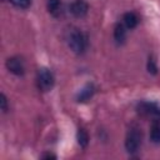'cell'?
Listing matches in <instances>:
<instances>
[{"mask_svg":"<svg viewBox=\"0 0 160 160\" xmlns=\"http://www.w3.org/2000/svg\"><path fill=\"white\" fill-rule=\"evenodd\" d=\"M68 45L76 54L84 52L85 49H86V45H88L86 35L82 31H80L79 29L69 30V32H68Z\"/></svg>","mask_w":160,"mask_h":160,"instance_id":"6da1fadb","label":"cell"},{"mask_svg":"<svg viewBox=\"0 0 160 160\" xmlns=\"http://www.w3.org/2000/svg\"><path fill=\"white\" fill-rule=\"evenodd\" d=\"M138 111L152 121H160V106L151 101H141L138 104Z\"/></svg>","mask_w":160,"mask_h":160,"instance_id":"7a4b0ae2","label":"cell"},{"mask_svg":"<svg viewBox=\"0 0 160 160\" xmlns=\"http://www.w3.org/2000/svg\"><path fill=\"white\" fill-rule=\"evenodd\" d=\"M54 75L52 72L49 70V69H40L38 71V76H36V84H38V88L39 90L46 92V91H50L54 86Z\"/></svg>","mask_w":160,"mask_h":160,"instance_id":"3957f363","label":"cell"},{"mask_svg":"<svg viewBox=\"0 0 160 160\" xmlns=\"http://www.w3.org/2000/svg\"><path fill=\"white\" fill-rule=\"evenodd\" d=\"M141 145V132L138 128H131L125 139V149L128 152L132 154L139 150Z\"/></svg>","mask_w":160,"mask_h":160,"instance_id":"277c9868","label":"cell"},{"mask_svg":"<svg viewBox=\"0 0 160 160\" xmlns=\"http://www.w3.org/2000/svg\"><path fill=\"white\" fill-rule=\"evenodd\" d=\"M6 68L10 72L20 76L25 72V65H24V61L18 58V56H12V58H9L6 60Z\"/></svg>","mask_w":160,"mask_h":160,"instance_id":"5b68a950","label":"cell"},{"mask_svg":"<svg viewBox=\"0 0 160 160\" xmlns=\"http://www.w3.org/2000/svg\"><path fill=\"white\" fill-rule=\"evenodd\" d=\"M88 10H89V5L85 0H75L70 5V12L75 18H84L88 14Z\"/></svg>","mask_w":160,"mask_h":160,"instance_id":"8992f818","label":"cell"},{"mask_svg":"<svg viewBox=\"0 0 160 160\" xmlns=\"http://www.w3.org/2000/svg\"><path fill=\"white\" fill-rule=\"evenodd\" d=\"M94 92H95V86H94L92 84H86V85L78 92L76 99H78V101H81V102L88 101V100L94 95Z\"/></svg>","mask_w":160,"mask_h":160,"instance_id":"52a82bcc","label":"cell"},{"mask_svg":"<svg viewBox=\"0 0 160 160\" xmlns=\"http://www.w3.org/2000/svg\"><path fill=\"white\" fill-rule=\"evenodd\" d=\"M46 8H48V11L55 18H59L62 14V5L60 0H48Z\"/></svg>","mask_w":160,"mask_h":160,"instance_id":"ba28073f","label":"cell"},{"mask_svg":"<svg viewBox=\"0 0 160 160\" xmlns=\"http://www.w3.org/2000/svg\"><path fill=\"white\" fill-rule=\"evenodd\" d=\"M122 22H124L125 28L134 29L139 22V18L135 12H125L124 16H122Z\"/></svg>","mask_w":160,"mask_h":160,"instance_id":"9c48e42d","label":"cell"},{"mask_svg":"<svg viewBox=\"0 0 160 160\" xmlns=\"http://www.w3.org/2000/svg\"><path fill=\"white\" fill-rule=\"evenodd\" d=\"M114 39L116 42L122 44L126 39V30L124 24H116L114 28Z\"/></svg>","mask_w":160,"mask_h":160,"instance_id":"30bf717a","label":"cell"},{"mask_svg":"<svg viewBox=\"0 0 160 160\" xmlns=\"http://www.w3.org/2000/svg\"><path fill=\"white\" fill-rule=\"evenodd\" d=\"M150 139L152 142H160V121H154L150 129Z\"/></svg>","mask_w":160,"mask_h":160,"instance_id":"8fae6325","label":"cell"},{"mask_svg":"<svg viewBox=\"0 0 160 160\" xmlns=\"http://www.w3.org/2000/svg\"><path fill=\"white\" fill-rule=\"evenodd\" d=\"M78 142L82 148H85L89 142V135L84 129H79V131H78Z\"/></svg>","mask_w":160,"mask_h":160,"instance_id":"7c38bea8","label":"cell"},{"mask_svg":"<svg viewBox=\"0 0 160 160\" xmlns=\"http://www.w3.org/2000/svg\"><path fill=\"white\" fill-rule=\"evenodd\" d=\"M10 2L20 9H28L31 5V0H10Z\"/></svg>","mask_w":160,"mask_h":160,"instance_id":"4fadbf2b","label":"cell"},{"mask_svg":"<svg viewBox=\"0 0 160 160\" xmlns=\"http://www.w3.org/2000/svg\"><path fill=\"white\" fill-rule=\"evenodd\" d=\"M156 64H155V60L152 58H149V61H148V71L151 72V74H156Z\"/></svg>","mask_w":160,"mask_h":160,"instance_id":"5bb4252c","label":"cell"},{"mask_svg":"<svg viewBox=\"0 0 160 160\" xmlns=\"http://www.w3.org/2000/svg\"><path fill=\"white\" fill-rule=\"evenodd\" d=\"M1 100H0V102H1V110L2 111H6L8 110V101H6V98H5V95L4 94H1Z\"/></svg>","mask_w":160,"mask_h":160,"instance_id":"9a60e30c","label":"cell"},{"mask_svg":"<svg viewBox=\"0 0 160 160\" xmlns=\"http://www.w3.org/2000/svg\"><path fill=\"white\" fill-rule=\"evenodd\" d=\"M41 158H42V159H55L56 156H55L54 154H44Z\"/></svg>","mask_w":160,"mask_h":160,"instance_id":"2e32d148","label":"cell"}]
</instances>
